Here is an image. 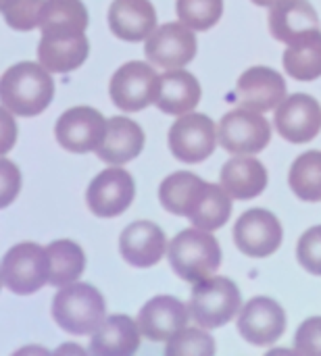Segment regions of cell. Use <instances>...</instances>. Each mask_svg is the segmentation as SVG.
<instances>
[{
    "label": "cell",
    "mask_w": 321,
    "mask_h": 356,
    "mask_svg": "<svg viewBox=\"0 0 321 356\" xmlns=\"http://www.w3.org/2000/svg\"><path fill=\"white\" fill-rule=\"evenodd\" d=\"M2 106L17 117L44 113L54 98V79L44 65L23 60L8 67L0 81Z\"/></svg>",
    "instance_id": "1"
},
{
    "label": "cell",
    "mask_w": 321,
    "mask_h": 356,
    "mask_svg": "<svg viewBox=\"0 0 321 356\" xmlns=\"http://www.w3.org/2000/svg\"><path fill=\"white\" fill-rule=\"evenodd\" d=\"M167 259L175 275L184 282L198 284L213 277L221 267V246L205 229L192 227L180 232L167 248Z\"/></svg>",
    "instance_id": "2"
},
{
    "label": "cell",
    "mask_w": 321,
    "mask_h": 356,
    "mask_svg": "<svg viewBox=\"0 0 321 356\" xmlns=\"http://www.w3.org/2000/svg\"><path fill=\"white\" fill-rule=\"evenodd\" d=\"M54 323L71 336L94 334L107 319L104 296L90 284H69L52 298Z\"/></svg>",
    "instance_id": "3"
},
{
    "label": "cell",
    "mask_w": 321,
    "mask_h": 356,
    "mask_svg": "<svg viewBox=\"0 0 321 356\" xmlns=\"http://www.w3.org/2000/svg\"><path fill=\"white\" fill-rule=\"evenodd\" d=\"M188 307L194 323L205 330H217L236 317L242 309V296L230 277L217 275L194 284Z\"/></svg>",
    "instance_id": "4"
},
{
    "label": "cell",
    "mask_w": 321,
    "mask_h": 356,
    "mask_svg": "<svg viewBox=\"0 0 321 356\" xmlns=\"http://www.w3.org/2000/svg\"><path fill=\"white\" fill-rule=\"evenodd\" d=\"M109 92L117 108L138 113L159 100L161 77L148 63L130 60L113 73Z\"/></svg>",
    "instance_id": "5"
},
{
    "label": "cell",
    "mask_w": 321,
    "mask_h": 356,
    "mask_svg": "<svg viewBox=\"0 0 321 356\" xmlns=\"http://www.w3.org/2000/svg\"><path fill=\"white\" fill-rule=\"evenodd\" d=\"M2 284L19 296L38 292L50 275V261L46 248L33 242L13 246L2 259Z\"/></svg>",
    "instance_id": "6"
},
{
    "label": "cell",
    "mask_w": 321,
    "mask_h": 356,
    "mask_svg": "<svg viewBox=\"0 0 321 356\" xmlns=\"http://www.w3.org/2000/svg\"><path fill=\"white\" fill-rule=\"evenodd\" d=\"M169 150L182 163H203L207 161L217 142L219 129L211 117L203 113H186L169 129Z\"/></svg>",
    "instance_id": "7"
},
{
    "label": "cell",
    "mask_w": 321,
    "mask_h": 356,
    "mask_svg": "<svg viewBox=\"0 0 321 356\" xmlns=\"http://www.w3.org/2000/svg\"><path fill=\"white\" fill-rule=\"evenodd\" d=\"M272 140V125L261 113L234 108L219 121V144L230 154H259Z\"/></svg>",
    "instance_id": "8"
},
{
    "label": "cell",
    "mask_w": 321,
    "mask_h": 356,
    "mask_svg": "<svg viewBox=\"0 0 321 356\" xmlns=\"http://www.w3.org/2000/svg\"><path fill=\"white\" fill-rule=\"evenodd\" d=\"M107 123L109 121L100 111L92 106H73L58 117L54 125V138L73 154L96 152L107 136Z\"/></svg>",
    "instance_id": "9"
},
{
    "label": "cell",
    "mask_w": 321,
    "mask_h": 356,
    "mask_svg": "<svg viewBox=\"0 0 321 356\" xmlns=\"http://www.w3.org/2000/svg\"><path fill=\"white\" fill-rule=\"evenodd\" d=\"M134 196H136L134 177L119 165H113L100 171L90 181L86 192V202L96 217L111 219L123 215L134 202Z\"/></svg>",
    "instance_id": "10"
},
{
    "label": "cell",
    "mask_w": 321,
    "mask_h": 356,
    "mask_svg": "<svg viewBox=\"0 0 321 356\" xmlns=\"http://www.w3.org/2000/svg\"><path fill=\"white\" fill-rule=\"evenodd\" d=\"M234 242L236 248L253 259L272 257L284 238L282 223L278 217L267 209H251L238 217L234 223Z\"/></svg>",
    "instance_id": "11"
},
{
    "label": "cell",
    "mask_w": 321,
    "mask_h": 356,
    "mask_svg": "<svg viewBox=\"0 0 321 356\" xmlns=\"http://www.w3.org/2000/svg\"><path fill=\"white\" fill-rule=\"evenodd\" d=\"M144 42L148 60L163 69H182L196 56V38L192 27L182 21H171L157 27Z\"/></svg>",
    "instance_id": "12"
},
{
    "label": "cell",
    "mask_w": 321,
    "mask_h": 356,
    "mask_svg": "<svg viewBox=\"0 0 321 356\" xmlns=\"http://www.w3.org/2000/svg\"><path fill=\"white\" fill-rule=\"evenodd\" d=\"M238 332L253 346L276 344L286 332V313L274 298H251L240 311Z\"/></svg>",
    "instance_id": "13"
},
{
    "label": "cell",
    "mask_w": 321,
    "mask_h": 356,
    "mask_svg": "<svg viewBox=\"0 0 321 356\" xmlns=\"http://www.w3.org/2000/svg\"><path fill=\"white\" fill-rule=\"evenodd\" d=\"M278 134L292 144H307L321 131V106L309 94H292L274 117Z\"/></svg>",
    "instance_id": "14"
},
{
    "label": "cell",
    "mask_w": 321,
    "mask_h": 356,
    "mask_svg": "<svg viewBox=\"0 0 321 356\" xmlns=\"http://www.w3.org/2000/svg\"><path fill=\"white\" fill-rule=\"evenodd\" d=\"M236 100L240 106L257 113L274 111L286 100V81L276 69L251 67L238 77Z\"/></svg>",
    "instance_id": "15"
},
{
    "label": "cell",
    "mask_w": 321,
    "mask_h": 356,
    "mask_svg": "<svg viewBox=\"0 0 321 356\" xmlns=\"http://www.w3.org/2000/svg\"><path fill=\"white\" fill-rule=\"evenodd\" d=\"M190 307L173 296L150 298L138 315V325L144 338L150 342H169L178 332L188 325Z\"/></svg>",
    "instance_id": "16"
},
{
    "label": "cell",
    "mask_w": 321,
    "mask_h": 356,
    "mask_svg": "<svg viewBox=\"0 0 321 356\" xmlns=\"http://www.w3.org/2000/svg\"><path fill=\"white\" fill-rule=\"evenodd\" d=\"M167 250V238L157 223H130L119 236V252L125 263L138 269L155 267Z\"/></svg>",
    "instance_id": "17"
},
{
    "label": "cell",
    "mask_w": 321,
    "mask_h": 356,
    "mask_svg": "<svg viewBox=\"0 0 321 356\" xmlns=\"http://www.w3.org/2000/svg\"><path fill=\"white\" fill-rule=\"evenodd\" d=\"M109 27L123 42H142L157 27V10L148 0H113Z\"/></svg>",
    "instance_id": "18"
},
{
    "label": "cell",
    "mask_w": 321,
    "mask_h": 356,
    "mask_svg": "<svg viewBox=\"0 0 321 356\" xmlns=\"http://www.w3.org/2000/svg\"><path fill=\"white\" fill-rule=\"evenodd\" d=\"M209 186L211 184L190 171H175L161 181L159 200L165 211L190 219L203 204Z\"/></svg>",
    "instance_id": "19"
},
{
    "label": "cell",
    "mask_w": 321,
    "mask_h": 356,
    "mask_svg": "<svg viewBox=\"0 0 321 356\" xmlns=\"http://www.w3.org/2000/svg\"><path fill=\"white\" fill-rule=\"evenodd\" d=\"M313 29H320V17L309 0H280L269 10V31L282 44H292Z\"/></svg>",
    "instance_id": "20"
},
{
    "label": "cell",
    "mask_w": 321,
    "mask_h": 356,
    "mask_svg": "<svg viewBox=\"0 0 321 356\" xmlns=\"http://www.w3.org/2000/svg\"><path fill=\"white\" fill-rule=\"evenodd\" d=\"M221 186L234 200H251L267 188V169L253 154H236L221 167Z\"/></svg>",
    "instance_id": "21"
},
{
    "label": "cell",
    "mask_w": 321,
    "mask_h": 356,
    "mask_svg": "<svg viewBox=\"0 0 321 356\" xmlns=\"http://www.w3.org/2000/svg\"><path fill=\"white\" fill-rule=\"evenodd\" d=\"M144 148L142 127L127 117H111L107 123V136L96 154L109 165H125L140 156Z\"/></svg>",
    "instance_id": "22"
},
{
    "label": "cell",
    "mask_w": 321,
    "mask_h": 356,
    "mask_svg": "<svg viewBox=\"0 0 321 356\" xmlns=\"http://www.w3.org/2000/svg\"><path fill=\"white\" fill-rule=\"evenodd\" d=\"M140 325L127 315H111L92 334L90 353L96 356H130L140 348Z\"/></svg>",
    "instance_id": "23"
},
{
    "label": "cell",
    "mask_w": 321,
    "mask_h": 356,
    "mask_svg": "<svg viewBox=\"0 0 321 356\" xmlns=\"http://www.w3.org/2000/svg\"><path fill=\"white\" fill-rule=\"evenodd\" d=\"M90 42L81 35H42L38 46V60L50 73H69L86 63Z\"/></svg>",
    "instance_id": "24"
},
{
    "label": "cell",
    "mask_w": 321,
    "mask_h": 356,
    "mask_svg": "<svg viewBox=\"0 0 321 356\" xmlns=\"http://www.w3.org/2000/svg\"><path fill=\"white\" fill-rule=\"evenodd\" d=\"M203 90L198 79L184 69H167L161 75V94L157 106L167 115H186L201 102Z\"/></svg>",
    "instance_id": "25"
},
{
    "label": "cell",
    "mask_w": 321,
    "mask_h": 356,
    "mask_svg": "<svg viewBox=\"0 0 321 356\" xmlns=\"http://www.w3.org/2000/svg\"><path fill=\"white\" fill-rule=\"evenodd\" d=\"M90 23L81 0H46L40 29L42 35H81Z\"/></svg>",
    "instance_id": "26"
},
{
    "label": "cell",
    "mask_w": 321,
    "mask_h": 356,
    "mask_svg": "<svg viewBox=\"0 0 321 356\" xmlns=\"http://www.w3.org/2000/svg\"><path fill=\"white\" fill-rule=\"evenodd\" d=\"M284 71L301 81H313L321 77V31L313 29L288 44L284 56Z\"/></svg>",
    "instance_id": "27"
},
{
    "label": "cell",
    "mask_w": 321,
    "mask_h": 356,
    "mask_svg": "<svg viewBox=\"0 0 321 356\" xmlns=\"http://www.w3.org/2000/svg\"><path fill=\"white\" fill-rule=\"evenodd\" d=\"M46 252L50 261V286L63 288L79 280L86 269V254L79 244L73 240H54L46 246Z\"/></svg>",
    "instance_id": "28"
},
{
    "label": "cell",
    "mask_w": 321,
    "mask_h": 356,
    "mask_svg": "<svg viewBox=\"0 0 321 356\" xmlns=\"http://www.w3.org/2000/svg\"><path fill=\"white\" fill-rule=\"evenodd\" d=\"M290 190L305 202L321 200V150H309L301 154L288 173Z\"/></svg>",
    "instance_id": "29"
},
{
    "label": "cell",
    "mask_w": 321,
    "mask_h": 356,
    "mask_svg": "<svg viewBox=\"0 0 321 356\" xmlns=\"http://www.w3.org/2000/svg\"><path fill=\"white\" fill-rule=\"evenodd\" d=\"M230 215H232V196L226 192L224 186L211 184L203 204L190 217V221L194 227L213 232V229H221L228 223Z\"/></svg>",
    "instance_id": "30"
},
{
    "label": "cell",
    "mask_w": 321,
    "mask_h": 356,
    "mask_svg": "<svg viewBox=\"0 0 321 356\" xmlns=\"http://www.w3.org/2000/svg\"><path fill=\"white\" fill-rule=\"evenodd\" d=\"M175 10L182 23L196 31H207L224 15V0H178Z\"/></svg>",
    "instance_id": "31"
},
{
    "label": "cell",
    "mask_w": 321,
    "mask_h": 356,
    "mask_svg": "<svg viewBox=\"0 0 321 356\" xmlns=\"http://www.w3.org/2000/svg\"><path fill=\"white\" fill-rule=\"evenodd\" d=\"M167 356H211L215 355V342L205 327H184L165 346Z\"/></svg>",
    "instance_id": "32"
},
{
    "label": "cell",
    "mask_w": 321,
    "mask_h": 356,
    "mask_svg": "<svg viewBox=\"0 0 321 356\" xmlns=\"http://www.w3.org/2000/svg\"><path fill=\"white\" fill-rule=\"evenodd\" d=\"M46 0H0V10L8 27L17 31H31L40 27Z\"/></svg>",
    "instance_id": "33"
},
{
    "label": "cell",
    "mask_w": 321,
    "mask_h": 356,
    "mask_svg": "<svg viewBox=\"0 0 321 356\" xmlns=\"http://www.w3.org/2000/svg\"><path fill=\"white\" fill-rule=\"evenodd\" d=\"M297 259L307 273L321 275V225L309 227L301 236L297 244Z\"/></svg>",
    "instance_id": "34"
},
{
    "label": "cell",
    "mask_w": 321,
    "mask_h": 356,
    "mask_svg": "<svg viewBox=\"0 0 321 356\" xmlns=\"http://www.w3.org/2000/svg\"><path fill=\"white\" fill-rule=\"evenodd\" d=\"M295 350L301 355H321V317H309L295 336Z\"/></svg>",
    "instance_id": "35"
},
{
    "label": "cell",
    "mask_w": 321,
    "mask_h": 356,
    "mask_svg": "<svg viewBox=\"0 0 321 356\" xmlns=\"http://www.w3.org/2000/svg\"><path fill=\"white\" fill-rule=\"evenodd\" d=\"M2 181H4V198H2V207H8V202L13 200V196L19 192V186H21L19 169H17L8 159H2Z\"/></svg>",
    "instance_id": "36"
},
{
    "label": "cell",
    "mask_w": 321,
    "mask_h": 356,
    "mask_svg": "<svg viewBox=\"0 0 321 356\" xmlns=\"http://www.w3.org/2000/svg\"><path fill=\"white\" fill-rule=\"evenodd\" d=\"M251 2H255L257 6H274V4L280 2V0H251Z\"/></svg>",
    "instance_id": "37"
}]
</instances>
